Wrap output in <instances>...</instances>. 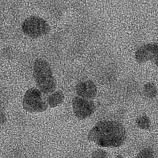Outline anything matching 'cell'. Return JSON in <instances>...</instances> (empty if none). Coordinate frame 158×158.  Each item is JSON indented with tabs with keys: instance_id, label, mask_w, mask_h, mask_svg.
Wrapping results in <instances>:
<instances>
[{
	"instance_id": "277c9868",
	"label": "cell",
	"mask_w": 158,
	"mask_h": 158,
	"mask_svg": "<svg viewBox=\"0 0 158 158\" xmlns=\"http://www.w3.org/2000/svg\"><path fill=\"white\" fill-rule=\"evenodd\" d=\"M22 30L26 35L36 39L49 34L50 26L44 19L34 15L24 20L22 24Z\"/></svg>"
},
{
	"instance_id": "8fae6325",
	"label": "cell",
	"mask_w": 158,
	"mask_h": 158,
	"mask_svg": "<svg viewBox=\"0 0 158 158\" xmlns=\"http://www.w3.org/2000/svg\"><path fill=\"white\" fill-rule=\"evenodd\" d=\"M156 87L151 84L146 85V86H144V91L145 92V95L151 98L152 96L153 97L156 96Z\"/></svg>"
},
{
	"instance_id": "7c38bea8",
	"label": "cell",
	"mask_w": 158,
	"mask_h": 158,
	"mask_svg": "<svg viewBox=\"0 0 158 158\" xmlns=\"http://www.w3.org/2000/svg\"><path fill=\"white\" fill-rule=\"evenodd\" d=\"M92 158H109L106 151L102 149H97L92 154Z\"/></svg>"
},
{
	"instance_id": "8992f818",
	"label": "cell",
	"mask_w": 158,
	"mask_h": 158,
	"mask_svg": "<svg viewBox=\"0 0 158 158\" xmlns=\"http://www.w3.org/2000/svg\"><path fill=\"white\" fill-rule=\"evenodd\" d=\"M135 57L139 63L151 61L158 67V44H148L140 47L135 52Z\"/></svg>"
},
{
	"instance_id": "ba28073f",
	"label": "cell",
	"mask_w": 158,
	"mask_h": 158,
	"mask_svg": "<svg viewBox=\"0 0 158 158\" xmlns=\"http://www.w3.org/2000/svg\"><path fill=\"white\" fill-rule=\"evenodd\" d=\"M64 100V95L61 90H58L50 94L47 98L48 105L51 108L59 106Z\"/></svg>"
},
{
	"instance_id": "3957f363",
	"label": "cell",
	"mask_w": 158,
	"mask_h": 158,
	"mask_svg": "<svg viewBox=\"0 0 158 158\" xmlns=\"http://www.w3.org/2000/svg\"><path fill=\"white\" fill-rule=\"evenodd\" d=\"M22 105L29 113H40L45 111L49 107L47 98L39 89L31 88L24 95Z\"/></svg>"
},
{
	"instance_id": "30bf717a",
	"label": "cell",
	"mask_w": 158,
	"mask_h": 158,
	"mask_svg": "<svg viewBox=\"0 0 158 158\" xmlns=\"http://www.w3.org/2000/svg\"><path fill=\"white\" fill-rule=\"evenodd\" d=\"M137 158H153V153L151 149L146 148L139 153Z\"/></svg>"
},
{
	"instance_id": "7a4b0ae2",
	"label": "cell",
	"mask_w": 158,
	"mask_h": 158,
	"mask_svg": "<svg viewBox=\"0 0 158 158\" xmlns=\"http://www.w3.org/2000/svg\"><path fill=\"white\" fill-rule=\"evenodd\" d=\"M33 76L38 88L44 94H50L56 91V81L49 62L38 59L34 61Z\"/></svg>"
},
{
	"instance_id": "52a82bcc",
	"label": "cell",
	"mask_w": 158,
	"mask_h": 158,
	"mask_svg": "<svg viewBox=\"0 0 158 158\" xmlns=\"http://www.w3.org/2000/svg\"><path fill=\"white\" fill-rule=\"evenodd\" d=\"M76 90L78 97L88 100H94L97 94V87L91 80L78 83Z\"/></svg>"
},
{
	"instance_id": "4fadbf2b",
	"label": "cell",
	"mask_w": 158,
	"mask_h": 158,
	"mask_svg": "<svg viewBox=\"0 0 158 158\" xmlns=\"http://www.w3.org/2000/svg\"><path fill=\"white\" fill-rule=\"evenodd\" d=\"M123 158L122 157L121 155H118V156H116V158Z\"/></svg>"
},
{
	"instance_id": "9c48e42d",
	"label": "cell",
	"mask_w": 158,
	"mask_h": 158,
	"mask_svg": "<svg viewBox=\"0 0 158 158\" xmlns=\"http://www.w3.org/2000/svg\"><path fill=\"white\" fill-rule=\"evenodd\" d=\"M137 126L141 129H148L150 126V121L146 115L140 116L137 120Z\"/></svg>"
},
{
	"instance_id": "6da1fadb",
	"label": "cell",
	"mask_w": 158,
	"mask_h": 158,
	"mask_svg": "<svg viewBox=\"0 0 158 158\" xmlns=\"http://www.w3.org/2000/svg\"><path fill=\"white\" fill-rule=\"evenodd\" d=\"M127 138L126 129L115 121H101L90 130L88 139L100 147L116 148L122 146Z\"/></svg>"
},
{
	"instance_id": "5b68a950",
	"label": "cell",
	"mask_w": 158,
	"mask_h": 158,
	"mask_svg": "<svg viewBox=\"0 0 158 158\" xmlns=\"http://www.w3.org/2000/svg\"><path fill=\"white\" fill-rule=\"evenodd\" d=\"M72 106L74 115L80 120H85L94 114L96 110L93 100L75 97L72 99Z\"/></svg>"
}]
</instances>
